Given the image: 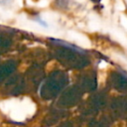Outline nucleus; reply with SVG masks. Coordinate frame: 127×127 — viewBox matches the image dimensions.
<instances>
[{
  "instance_id": "f257e3e1",
  "label": "nucleus",
  "mask_w": 127,
  "mask_h": 127,
  "mask_svg": "<svg viewBox=\"0 0 127 127\" xmlns=\"http://www.w3.org/2000/svg\"><path fill=\"white\" fill-rule=\"evenodd\" d=\"M15 67H16V64L14 61H8L5 64H3L0 66V81L7 78L15 70Z\"/></svg>"
}]
</instances>
